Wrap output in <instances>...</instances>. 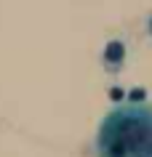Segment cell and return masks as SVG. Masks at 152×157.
<instances>
[{"mask_svg":"<svg viewBox=\"0 0 152 157\" xmlns=\"http://www.w3.org/2000/svg\"><path fill=\"white\" fill-rule=\"evenodd\" d=\"M96 157H152V107L118 104L101 117L93 139Z\"/></svg>","mask_w":152,"mask_h":157,"instance_id":"obj_1","label":"cell"},{"mask_svg":"<svg viewBox=\"0 0 152 157\" xmlns=\"http://www.w3.org/2000/svg\"><path fill=\"white\" fill-rule=\"evenodd\" d=\"M147 32L152 35V16H150V21H147Z\"/></svg>","mask_w":152,"mask_h":157,"instance_id":"obj_3","label":"cell"},{"mask_svg":"<svg viewBox=\"0 0 152 157\" xmlns=\"http://www.w3.org/2000/svg\"><path fill=\"white\" fill-rule=\"evenodd\" d=\"M126 53L128 51H126L123 40H110L104 45V51H101V67L110 75H118L123 69V64H126Z\"/></svg>","mask_w":152,"mask_h":157,"instance_id":"obj_2","label":"cell"}]
</instances>
